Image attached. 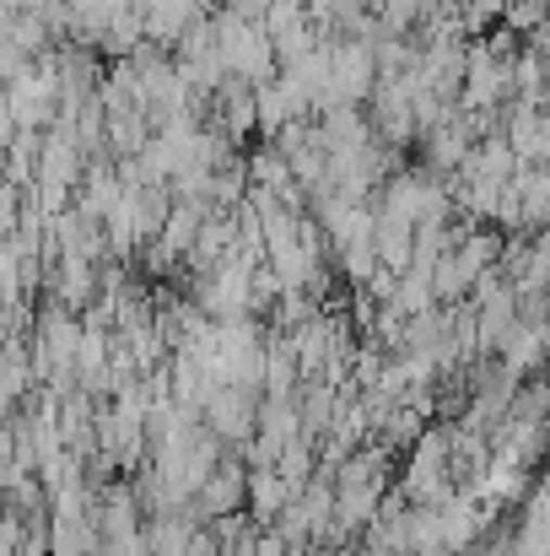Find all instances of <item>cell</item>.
<instances>
[{"instance_id":"6da1fadb","label":"cell","mask_w":550,"mask_h":556,"mask_svg":"<svg viewBox=\"0 0 550 556\" xmlns=\"http://www.w3.org/2000/svg\"><path fill=\"white\" fill-rule=\"evenodd\" d=\"M448 497H453V481H448V427H426L415 438L410 465H405L399 503L405 508H443Z\"/></svg>"},{"instance_id":"7a4b0ae2","label":"cell","mask_w":550,"mask_h":556,"mask_svg":"<svg viewBox=\"0 0 550 556\" xmlns=\"http://www.w3.org/2000/svg\"><path fill=\"white\" fill-rule=\"evenodd\" d=\"M254 410H259V394L254 389H232V383H216L200 405V427L216 438V443H232L243 448L254 438Z\"/></svg>"},{"instance_id":"3957f363","label":"cell","mask_w":550,"mask_h":556,"mask_svg":"<svg viewBox=\"0 0 550 556\" xmlns=\"http://www.w3.org/2000/svg\"><path fill=\"white\" fill-rule=\"evenodd\" d=\"M292 503V492L276 481V470H248V481H243V508H248V519L254 525H276V514Z\"/></svg>"},{"instance_id":"277c9868","label":"cell","mask_w":550,"mask_h":556,"mask_svg":"<svg viewBox=\"0 0 550 556\" xmlns=\"http://www.w3.org/2000/svg\"><path fill=\"white\" fill-rule=\"evenodd\" d=\"M22 546H27V525L0 514V556H22Z\"/></svg>"},{"instance_id":"5b68a950","label":"cell","mask_w":550,"mask_h":556,"mask_svg":"<svg viewBox=\"0 0 550 556\" xmlns=\"http://www.w3.org/2000/svg\"><path fill=\"white\" fill-rule=\"evenodd\" d=\"M248 556H286V546H281L276 535H254V552Z\"/></svg>"},{"instance_id":"8992f818","label":"cell","mask_w":550,"mask_h":556,"mask_svg":"<svg viewBox=\"0 0 550 556\" xmlns=\"http://www.w3.org/2000/svg\"><path fill=\"white\" fill-rule=\"evenodd\" d=\"M5 141H11V114H5V87H0V152H5Z\"/></svg>"}]
</instances>
